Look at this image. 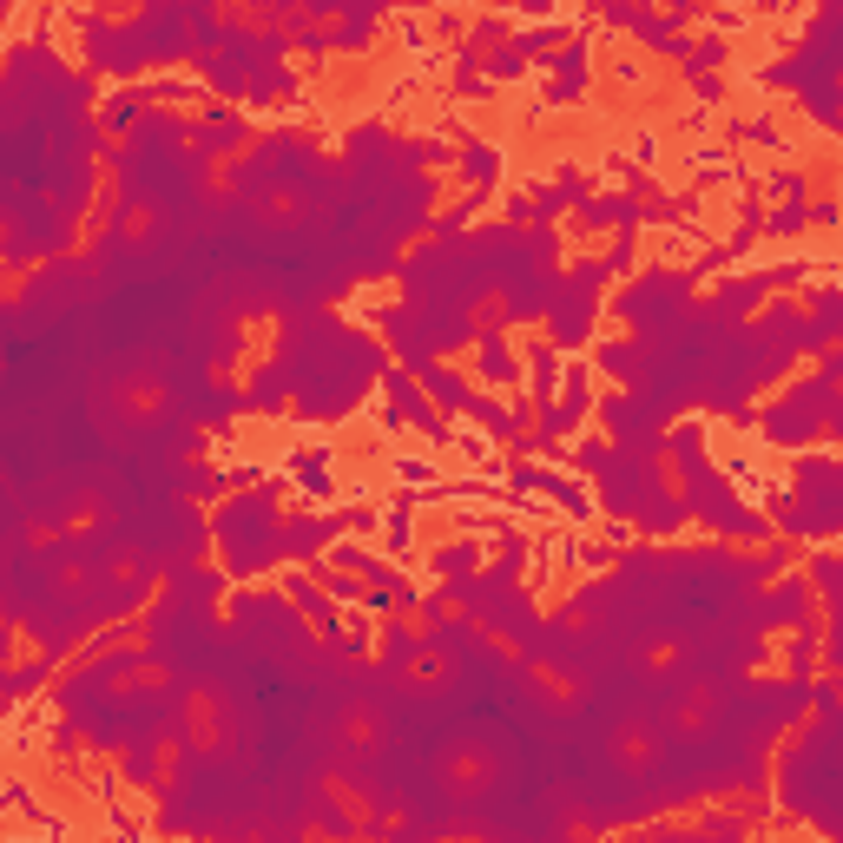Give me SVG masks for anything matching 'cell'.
Returning a JSON list of instances; mask_svg holds the SVG:
<instances>
[{
	"mask_svg": "<svg viewBox=\"0 0 843 843\" xmlns=\"http://www.w3.org/2000/svg\"><path fill=\"white\" fill-rule=\"evenodd\" d=\"M468 415H475V422H481V429H488V435H514V415L501 409V402H494V396H475V402H468Z\"/></svg>",
	"mask_w": 843,
	"mask_h": 843,
	"instance_id": "4",
	"label": "cell"
},
{
	"mask_svg": "<svg viewBox=\"0 0 843 843\" xmlns=\"http://www.w3.org/2000/svg\"><path fill=\"white\" fill-rule=\"evenodd\" d=\"M290 468H297V488L303 494H330V455H323V448H303Z\"/></svg>",
	"mask_w": 843,
	"mask_h": 843,
	"instance_id": "3",
	"label": "cell"
},
{
	"mask_svg": "<svg viewBox=\"0 0 843 843\" xmlns=\"http://www.w3.org/2000/svg\"><path fill=\"white\" fill-rule=\"evenodd\" d=\"M567 402L573 409H587V376H580V369H573V389H567ZM573 422H567V409H547V422H541V435H567Z\"/></svg>",
	"mask_w": 843,
	"mask_h": 843,
	"instance_id": "5",
	"label": "cell"
},
{
	"mask_svg": "<svg viewBox=\"0 0 843 843\" xmlns=\"http://www.w3.org/2000/svg\"><path fill=\"white\" fill-rule=\"evenodd\" d=\"M481 382H494V389H508L514 382V356H508V343H501V336H481Z\"/></svg>",
	"mask_w": 843,
	"mask_h": 843,
	"instance_id": "2",
	"label": "cell"
},
{
	"mask_svg": "<svg viewBox=\"0 0 843 843\" xmlns=\"http://www.w3.org/2000/svg\"><path fill=\"white\" fill-rule=\"evenodd\" d=\"M718 60H725V47H718V40H705V47L692 53V66H718Z\"/></svg>",
	"mask_w": 843,
	"mask_h": 843,
	"instance_id": "7",
	"label": "cell"
},
{
	"mask_svg": "<svg viewBox=\"0 0 843 843\" xmlns=\"http://www.w3.org/2000/svg\"><path fill=\"white\" fill-rule=\"evenodd\" d=\"M198 139H205L211 152H231V145L244 139V126H238V119H205V126H198Z\"/></svg>",
	"mask_w": 843,
	"mask_h": 843,
	"instance_id": "6",
	"label": "cell"
},
{
	"mask_svg": "<svg viewBox=\"0 0 843 843\" xmlns=\"http://www.w3.org/2000/svg\"><path fill=\"white\" fill-rule=\"evenodd\" d=\"M462 178H468L475 191H488L494 178H501V152H494V145H481V139H468V145H462Z\"/></svg>",
	"mask_w": 843,
	"mask_h": 843,
	"instance_id": "1",
	"label": "cell"
}]
</instances>
